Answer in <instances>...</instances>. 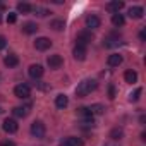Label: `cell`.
<instances>
[{
    "label": "cell",
    "mask_w": 146,
    "mask_h": 146,
    "mask_svg": "<svg viewBox=\"0 0 146 146\" xmlns=\"http://www.w3.org/2000/svg\"><path fill=\"white\" fill-rule=\"evenodd\" d=\"M143 14H144V11H143V7H139V5H134V7L129 9V17H131V19H141Z\"/></svg>",
    "instance_id": "5bb4252c"
},
{
    "label": "cell",
    "mask_w": 146,
    "mask_h": 146,
    "mask_svg": "<svg viewBox=\"0 0 146 146\" xmlns=\"http://www.w3.org/2000/svg\"><path fill=\"white\" fill-rule=\"evenodd\" d=\"M46 64H48L50 69H60L62 64H64V60H62V57H60L58 53H55V55H50V57L46 58Z\"/></svg>",
    "instance_id": "5b68a950"
},
{
    "label": "cell",
    "mask_w": 146,
    "mask_h": 146,
    "mask_svg": "<svg viewBox=\"0 0 146 146\" xmlns=\"http://www.w3.org/2000/svg\"><path fill=\"white\" fill-rule=\"evenodd\" d=\"M112 24H113L115 28H122V26L125 24L124 16H122V14H113V16H112Z\"/></svg>",
    "instance_id": "44dd1931"
},
{
    "label": "cell",
    "mask_w": 146,
    "mask_h": 146,
    "mask_svg": "<svg viewBox=\"0 0 146 146\" xmlns=\"http://www.w3.org/2000/svg\"><path fill=\"white\" fill-rule=\"evenodd\" d=\"M0 23H2V17H0Z\"/></svg>",
    "instance_id": "e575fe53"
},
{
    "label": "cell",
    "mask_w": 146,
    "mask_h": 146,
    "mask_svg": "<svg viewBox=\"0 0 146 146\" xmlns=\"http://www.w3.org/2000/svg\"><path fill=\"white\" fill-rule=\"evenodd\" d=\"M88 108H90L91 115H102V113L105 112V107L100 105V103H95V105H91V107H88Z\"/></svg>",
    "instance_id": "7402d4cb"
},
{
    "label": "cell",
    "mask_w": 146,
    "mask_h": 146,
    "mask_svg": "<svg viewBox=\"0 0 146 146\" xmlns=\"http://www.w3.org/2000/svg\"><path fill=\"white\" fill-rule=\"evenodd\" d=\"M124 79H125V83H129V84L136 83V81H137V72L132 70V69L125 70V72H124Z\"/></svg>",
    "instance_id": "e0dca14e"
},
{
    "label": "cell",
    "mask_w": 146,
    "mask_h": 146,
    "mask_svg": "<svg viewBox=\"0 0 146 146\" xmlns=\"http://www.w3.org/2000/svg\"><path fill=\"white\" fill-rule=\"evenodd\" d=\"M16 19H17V16H16L14 12H9V16H7V23L14 24V23H16Z\"/></svg>",
    "instance_id": "f1b7e54d"
},
{
    "label": "cell",
    "mask_w": 146,
    "mask_h": 146,
    "mask_svg": "<svg viewBox=\"0 0 146 146\" xmlns=\"http://www.w3.org/2000/svg\"><path fill=\"white\" fill-rule=\"evenodd\" d=\"M72 55H74V58L76 60H84L86 58V55H88V50H86V46L84 45H76L74 46V50H72Z\"/></svg>",
    "instance_id": "52a82bcc"
},
{
    "label": "cell",
    "mask_w": 146,
    "mask_h": 146,
    "mask_svg": "<svg viewBox=\"0 0 146 146\" xmlns=\"http://www.w3.org/2000/svg\"><path fill=\"white\" fill-rule=\"evenodd\" d=\"M2 127H4V131H5L7 134H14V132H17V129H19V125H17V122H16L14 119H5L4 124H2Z\"/></svg>",
    "instance_id": "8992f818"
},
{
    "label": "cell",
    "mask_w": 146,
    "mask_h": 146,
    "mask_svg": "<svg viewBox=\"0 0 146 146\" xmlns=\"http://www.w3.org/2000/svg\"><path fill=\"white\" fill-rule=\"evenodd\" d=\"M108 95H110V100H113V98H115V88H113V86H110V88H108Z\"/></svg>",
    "instance_id": "f546056e"
},
{
    "label": "cell",
    "mask_w": 146,
    "mask_h": 146,
    "mask_svg": "<svg viewBox=\"0 0 146 146\" xmlns=\"http://www.w3.org/2000/svg\"><path fill=\"white\" fill-rule=\"evenodd\" d=\"M139 38H141V40H144V38H146V33H144V31H141V33H139Z\"/></svg>",
    "instance_id": "d6a6232c"
},
{
    "label": "cell",
    "mask_w": 146,
    "mask_h": 146,
    "mask_svg": "<svg viewBox=\"0 0 146 146\" xmlns=\"http://www.w3.org/2000/svg\"><path fill=\"white\" fill-rule=\"evenodd\" d=\"M4 64H5L7 67H16V65L19 64V58H17V55L11 53V55H7V57L4 58Z\"/></svg>",
    "instance_id": "d6986e66"
},
{
    "label": "cell",
    "mask_w": 146,
    "mask_h": 146,
    "mask_svg": "<svg viewBox=\"0 0 146 146\" xmlns=\"http://www.w3.org/2000/svg\"><path fill=\"white\" fill-rule=\"evenodd\" d=\"M100 24H102L100 17H96V16H88L86 17V26L90 29H96V28H100Z\"/></svg>",
    "instance_id": "9a60e30c"
},
{
    "label": "cell",
    "mask_w": 146,
    "mask_h": 146,
    "mask_svg": "<svg viewBox=\"0 0 146 146\" xmlns=\"http://www.w3.org/2000/svg\"><path fill=\"white\" fill-rule=\"evenodd\" d=\"M50 46H52V41H50L48 38H45V36L36 38V41H35V48L40 50V52H45V50H48Z\"/></svg>",
    "instance_id": "ba28073f"
},
{
    "label": "cell",
    "mask_w": 146,
    "mask_h": 146,
    "mask_svg": "<svg viewBox=\"0 0 146 146\" xmlns=\"http://www.w3.org/2000/svg\"><path fill=\"white\" fill-rule=\"evenodd\" d=\"M69 105V98L65 96V95H58L57 98H55V107L57 108H65Z\"/></svg>",
    "instance_id": "ffe728a7"
},
{
    "label": "cell",
    "mask_w": 146,
    "mask_h": 146,
    "mask_svg": "<svg viewBox=\"0 0 146 146\" xmlns=\"http://www.w3.org/2000/svg\"><path fill=\"white\" fill-rule=\"evenodd\" d=\"M29 110H31V103H28V105H24V107H16L12 112H14V115L16 117H28V113H29Z\"/></svg>",
    "instance_id": "7c38bea8"
},
{
    "label": "cell",
    "mask_w": 146,
    "mask_h": 146,
    "mask_svg": "<svg viewBox=\"0 0 146 146\" xmlns=\"http://www.w3.org/2000/svg\"><path fill=\"white\" fill-rule=\"evenodd\" d=\"M96 81L95 79H84V81H81L79 84H78V88H76V95L79 96V98H84V96H88L91 91H95L96 90Z\"/></svg>",
    "instance_id": "6da1fadb"
},
{
    "label": "cell",
    "mask_w": 146,
    "mask_h": 146,
    "mask_svg": "<svg viewBox=\"0 0 146 146\" xmlns=\"http://www.w3.org/2000/svg\"><path fill=\"white\" fill-rule=\"evenodd\" d=\"M91 40H93V35H91V31H81L79 35H78V38H76V41H78V45H88V43H91Z\"/></svg>",
    "instance_id": "9c48e42d"
},
{
    "label": "cell",
    "mask_w": 146,
    "mask_h": 146,
    "mask_svg": "<svg viewBox=\"0 0 146 146\" xmlns=\"http://www.w3.org/2000/svg\"><path fill=\"white\" fill-rule=\"evenodd\" d=\"M141 93H143V90H141V88H136V91H134V93H131L129 100H131V102H137V100H139V96H141Z\"/></svg>",
    "instance_id": "4316f807"
},
{
    "label": "cell",
    "mask_w": 146,
    "mask_h": 146,
    "mask_svg": "<svg viewBox=\"0 0 146 146\" xmlns=\"http://www.w3.org/2000/svg\"><path fill=\"white\" fill-rule=\"evenodd\" d=\"M2 146H16V143L11 139H5V141H2Z\"/></svg>",
    "instance_id": "4dcf8cb0"
},
{
    "label": "cell",
    "mask_w": 146,
    "mask_h": 146,
    "mask_svg": "<svg viewBox=\"0 0 146 146\" xmlns=\"http://www.w3.org/2000/svg\"><path fill=\"white\" fill-rule=\"evenodd\" d=\"M5 45H7L5 38H4V36H0V50H4V48H5Z\"/></svg>",
    "instance_id": "1f68e13d"
},
{
    "label": "cell",
    "mask_w": 146,
    "mask_h": 146,
    "mask_svg": "<svg viewBox=\"0 0 146 146\" xmlns=\"http://www.w3.org/2000/svg\"><path fill=\"white\" fill-rule=\"evenodd\" d=\"M33 11H35V12H38V16H40V17H46V16L50 14L46 9H41V7H33Z\"/></svg>",
    "instance_id": "83f0119b"
},
{
    "label": "cell",
    "mask_w": 146,
    "mask_h": 146,
    "mask_svg": "<svg viewBox=\"0 0 146 146\" xmlns=\"http://www.w3.org/2000/svg\"><path fill=\"white\" fill-rule=\"evenodd\" d=\"M17 11H19L21 14H29V12L33 11V5H29V4H26V2H19V4H17Z\"/></svg>",
    "instance_id": "603a6c76"
},
{
    "label": "cell",
    "mask_w": 146,
    "mask_h": 146,
    "mask_svg": "<svg viewBox=\"0 0 146 146\" xmlns=\"http://www.w3.org/2000/svg\"><path fill=\"white\" fill-rule=\"evenodd\" d=\"M43 72H45V69H43L40 64H33V65H29V69H28V74H29L33 79H40V78L43 76Z\"/></svg>",
    "instance_id": "277c9868"
},
{
    "label": "cell",
    "mask_w": 146,
    "mask_h": 146,
    "mask_svg": "<svg viewBox=\"0 0 146 146\" xmlns=\"http://www.w3.org/2000/svg\"><path fill=\"white\" fill-rule=\"evenodd\" d=\"M36 31H38V24H36V23H26V24H23V33L33 35V33H36Z\"/></svg>",
    "instance_id": "ac0fdd59"
},
{
    "label": "cell",
    "mask_w": 146,
    "mask_h": 146,
    "mask_svg": "<svg viewBox=\"0 0 146 146\" xmlns=\"http://www.w3.org/2000/svg\"><path fill=\"white\" fill-rule=\"evenodd\" d=\"M45 132H46V129H45V124H43L41 120H35V122L31 124V134H33L36 139H43V137H45Z\"/></svg>",
    "instance_id": "7a4b0ae2"
},
{
    "label": "cell",
    "mask_w": 146,
    "mask_h": 146,
    "mask_svg": "<svg viewBox=\"0 0 146 146\" xmlns=\"http://www.w3.org/2000/svg\"><path fill=\"white\" fill-rule=\"evenodd\" d=\"M122 136H124V131L120 127H115V129L110 131V137L112 139H122Z\"/></svg>",
    "instance_id": "484cf974"
},
{
    "label": "cell",
    "mask_w": 146,
    "mask_h": 146,
    "mask_svg": "<svg viewBox=\"0 0 146 146\" xmlns=\"http://www.w3.org/2000/svg\"><path fill=\"white\" fill-rule=\"evenodd\" d=\"M0 113H2V108H0Z\"/></svg>",
    "instance_id": "836d02e7"
},
{
    "label": "cell",
    "mask_w": 146,
    "mask_h": 146,
    "mask_svg": "<svg viewBox=\"0 0 146 146\" xmlns=\"http://www.w3.org/2000/svg\"><path fill=\"white\" fill-rule=\"evenodd\" d=\"M50 28H53L55 31H62V29L65 28V23H64L62 19H55V21L50 23Z\"/></svg>",
    "instance_id": "cb8c5ba5"
},
{
    "label": "cell",
    "mask_w": 146,
    "mask_h": 146,
    "mask_svg": "<svg viewBox=\"0 0 146 146\" xmlns=\"http://www.w3.org/2000/svg\"><path fill=\"white\" fill-rule=\"evenodd\" d=\"M122 60H124V58H122L120 53H112V55L108 57V65H110V67H119V65L122 64Z\"/></svg>",
    "instance_id": "2e32d148"
},
{
    "label": "cell",
    "mask_w": 146,
    "mask_h": 146,
    "mask_svg": "<svg viewBox=\"0 0 146 146\" xmlns=\"http://www.w3.org/2000/svg\"><path fill=\"white\" fill-rule=\"evenodd\" d=\"M120 9H124V2H119V0H113V2H108L107 4V11H110L113 14H119Z\"/></svg>",
    "instance_id": "4fadbf2b"
},
{
    "label": "cell",
    "mask_w": 146,
    "mask_h": 146,
    "mask_svg": "<svg viewBox=\"0 0 146 146\" xmlns=\"http://www.w3.org/2000/svg\"><path fill=\"white\" fill-rule=\"evenodd\" d=\"M120 41H119V36H113V35H110L107 40H105V46H117Z\"/></svg>",
    "instance_id": "d4e9b609"
},
{
    "label": "cell",
    "mask_w": 146,
    "mask_h": 146,
    "mask_svg": "<svg viewBox=\"0 0 146 146\" xmlns=\"http://www.w3.org/2000/svg\"><path fill=\"white\" fill-rule=\"evenodd\" d=\"M14 95H16L17 98H21V100H26V98H29V95H31V88H29L28 84H17V86L14 88Z\"/></svg>",
    "instance_id": "3957f363"
},
{
    "label": "cell",
    "mask_w": 146,
    "mask_h": 146,
    "mask_svg": "<svg viewBox=\"0 0 146 146\" xmlns=\"http://www.w3.org/2000/svg\"><path fill=\"white\" fill-rule=\"evenodd\" d=\"M58 146H84V143H83L81 137H67V139H64Z\"/></svg>",
    "instance_id": "8fae6325"
},
{
    "label": "cell",
    "mask_w": 146,
    "mask_h": 146,
    "mask_svg": "<svg viewBox=\"0 0 146 146\" xmlns=\"http://www.w3.org/2000/svg\"><path fill=\"white\" fill-rule=\"evenodd\" d=\"M78 115H79V117H83V119H84V122H91V124H95L93 115H91V112H90V108H88V107H81V108H78Z\"/></svg>",
    "instance_id": "30bf717a"
}]
</instances>
